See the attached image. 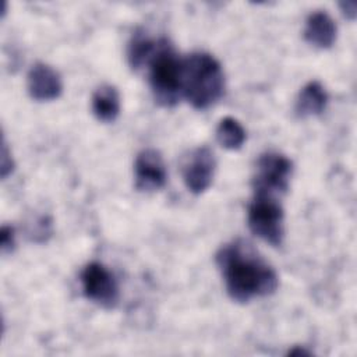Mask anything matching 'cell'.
<instances>
[{
	"instance_id": "obj_1",
	"label": "cell",
	"mask_w": 357,
	"mask_h": 357,
	"mask_svg": "<svg viewBox=\"0 0 357 357\" xmlns=\"http://www.w3.org/2000/svg\"><path fill=\"white\" fill-rule=\"evenodd\" d=\"M227 294L237 303L265 297L278 289L275 269L245 241L226 244L216 255Z\"/></svg>"
},
{
	"instance_id": "obj_2",
	"label": "cell",
	"mask_w": 357,
	"mask_h": 357,
	"mask_svg": "<svg viewBox=\"0 0 357 357\" xmlns=\"http://www.w3.org/2000/svg\"><path fill=\"white\" fill-rule=\"evenodd\" d=\"M225 91L220 63L208 53H192L183 60V96L195 109L215 105Z\"/></svg>"
},
{
	"instance_id": "obj_3",
	"label": "cell",
	"mask_w": 357,
	"mask_h": 357,
	"mask_svg": "<svg viewBox=\"0 0 357 357\" xmlns=\"http://www.w3.org/2000/svg\"><path fill=\"white\" fill-rule=\"evenodd\" d=\"M149 84L155 100L166 107L174 106L183 96V59L173 46L162 39L149 59Z\"/></svg>"
},
{
	"instance_id": "obj_4",
	"label": "cell",
	"mask_w": 357,
	"mask_h": 357,
	"mask_svg": "<svg viewBox=\"0 0 357 357\" xmlns=\"http://www.w3.org/2000/svg\"><path fill=\"white\" fill-rule=\"evenodd\" d=\"M248 227L265 243L279 247L284 237V213L275 197L255 194L248 206Z\"/></svg>"
},
{
	"instance_id": "obj_5",
	"label": "cell",
	"mask_w": 357,
	"mask_h": 357,
	"mask_svg": "<svg viewBox=\"0 0 357 357\" xmlns=\"http://www.w3.org/2000/svg\"><path fill=\"white\" fill-rule=\"evenodd\" d=\"M293 163L279 152H266L257 162V174L254 177L255 194L275 197L284 194L289 188Z\"/></svg>"
},
{
	"instance_id": "obj_6",
	"label": "cell",
	"mask_w": 357,
	"mask_h": 357,
	"mask_svg": "<svg viewBox=\"0 0 357 357\" xmlns=\"http://www.w3.org/2000/svg\"><path fill=\"white\" fill-rule=\"evenodd\" d=\"M84 296L103 308H113L119 301V286L113 273L99 262L88 264L81 272Z\"/></svg>"
},
{
	"instance_id": "obj_7",
	"label": "cell",
	"mask_w": 357,
	"mask_h": 357,
	"mask_svg": "<svg viewBox=\"0 0 357 357\" xmlns=\"http://www.w3.org/2000/svg\"><path fill=\"white\" fill-rule=\"evenodd\" d=\"M216 160L208 146L194 149L183 166V180L188 191L192 194L205 192L213 181Z\"/></svg>"
},
{
	"instance_id": "obj_8",
	"label": "cell",
	"mask_w": 357,
	"mask_h": 357,
	"mask_svg": "<svg viewBox=\"0 0 357 357\" xmlns=\"http://www.w3.org/2000/svg\"><path fill=\"white\" fill-rule=\"evenodd\" d=\"M135 187L142 192L160 190L167 178L166 165L162 155L152 148L138 153L134 165Z\"/></svg>"
},
{
	"instance_id": "obj_9",
	"label": "cell",
	"mask_w": 357,
	"mask_h": 357,
	"mask_svg": "<svg viewBox=\"0 0 357 357\" xmlns=\"http://www.w3.org/2000/svg\"><path fill=\"white\" fill-rule=\"evenodd\" d=\"M28 93L38 102H49L57 99L63 92V81L60 74L45 63H36L26 77Z\"/></svg>"
},
{
	"instance_id": "obj_10",
	"label": "cell",
	"mask_w": 357,
	"mask_h": 357,
	"mask_svg": "<svg viewBox=\"0 0 357 357\" xmlns=\"http://www.w3.org/2000/svg\"><path fill=\"white\" fill-rule=\"evenodd\" d=\"M336 35V24L328 13L315 11L308 15L304 28V38L310 45L318 49H329L335 43Z\"/></svg>"
},
{
	"instance_id": "obj_11",
	"label": "cell",
	"mask_w": 357,
	"mask_h": 357,
	"mask_svg": "<svg viewBox=\"0 0 357 357\" xmlns=\"http://www.w3.org/2000/svg\"><path fill=\"white\" fill-rule=\"evenodd\" d=\"M92 112L102 123H113L120 114L119 91L109 84L100 85L92 95Z\"/></svg>"
},
{
	"instance_id": "obj_12",
	"label": "cell",
	"mask_w": 357,
	"mask_h": 357,
	"mask_svg": "<svg viewBox=\"0 0 357 357\" xmlns=\"http://www.w3.org/2000/svg\"><path fill=\"white\" fill-rule=\"evenodd\" d=\"M328 103V93L318 81L304 85L296 100V113L300 117H311L321 114Z\"/></svg>"
},
{
	"instance_id": "obj_13",
	"label": "cell",
	"mask_w": 357,
	"mask_h": 357,
	"mask_svg": "<svg viewBox=\"0 0 357 357\" xmlns=\"http://www.w3.org/2000/svg\"><path fill=\"white\" fill-rule=\"evenodd\" d=\"M156 43L158 42H153L145 31L137 29L132 33L127 47V60L130 67L132 70H139L144 64H146L156 49Z\"/></svg>"
},
{
	"instance_id": "obj_14",
	"label": "cell",
	"mask_w": 357,
	"mask_h": 357,
	"mask_svg": "<svg viewBox=\"0 0 357 357\" xmlns=\"http://www.w3.org/2000/svg\"><path fill=\"white\" fill-rule=\"evenodd\" d=\"M216 139L223 148L229 151H237L245 142V130L238 120L233 117H225L216 127Z\"/></svg>"
},
{
	"instance_id": "obj_15",
	"label": "cell",
	"mask_w": 357,
	"mask_h": 357,
	"mask_svg": "<svg viewBox=\"0 0 357 357\" xmlns=\"http://www.w3.org/2000/svg\"><path fill=\"white\" fill-rule=\"evenodd\" d=\"M32 240L35 241H45L46 237L52 234V220L46 216H42L38 222H35L33 230H31Z\"/></svg>"
},
{
	"instance_id": "obj_16",
	"label": "cell",
	"mask_w": 357,
	"mask_h": 357,
	"mask_svg": "<svg viewBox=\"0 0 357 357\" xmlns=\"http://www.w3.org/2000/svg\"><path fill=\"white\" fill-rule=\"evenodd\" d=\"M14 159L11 156V152L8 151V146H7V142L6 139H3V144H1V162H0V176L1 178H7L13 170H14Z\"/></svg>"
},
{
	"instance_id": "obj_17",
	"label": "cell",
	"mask_w": 357,
	"mask_h": 357,
	"mask_svg": "<svg viewBox=\"0 0 357 357\" xmlns=\"http://www.w3.org/2000/svg\"><path fill=\"white\" fill-rule=\"evenodd\" d=\"M0 244H1V251L4 254L11 252L15 247V231L13 226H1V234H0Z\"/></svg>"
},
{
	"instance_id": "obj_18",
	"label": "cell",
	"mask_w": 357,
	"mask_h": 357,
	"mask_svg": "<svg viewBox=\"0 0 357 357\" xmlns=\"http://www.w3.org/2000/svg\"><path fill=\"white\" fill-rule=\"evenodd\" d=\"M339 6L346 18H349L351 21L356 18V15H357V3L356 1H342V3H339Z\"/></svg>"
},
{
	"instance_id": "obj_19",
	"label": "cell",
	"mask_w": 357,
	"mask_h": 357,
	"mask_svg": "<svg viewBox=\"0 0 357 357\" xmlns=\"http://www.w3.org/2000/svg\"><path fill=\"white\" fill-rule=\"evenodd\" d=\"M287 354H289V356H294V357H298V356H311V353H310L308 350H305V349H303V347H300V346L293 347L291 350H289Z\"/></svg>"
}]
</instances>
